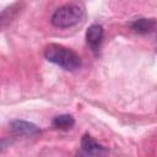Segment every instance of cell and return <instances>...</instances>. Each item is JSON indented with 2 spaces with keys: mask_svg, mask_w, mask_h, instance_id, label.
Listing matches in <instances>:
<instances>
[{
  "mask_svg": "<svg viewBox=\"0 0 157 157\" xmlns=\"http://www.w3.org/2000/svg\"><path fill=\"white\" fill-rule=\"evenodd\" d=\"M82 15H83V11L78 5L66 4L55 10V12L50 18V22L54 27L67 28L78 23V21L82 18Z\"/></svg>",
  "mask_w": 157,
  "mask_h": 157,
  "instance_id": "7a4b0ae2",
  "label": "cell"
},
{
  "mask_svg": "<svg viewBox=\"0 0 157 157\" xmlns=\"http://www.w3.org/2000/svg\"><path fill=\"white\" fill-rule=\"evenodd\" d=\"M130 27L132 31L145 34V33H150L155 29L156 27V20L155 18H139V20H134L130 23Z\"/></svg>",
  "mask_w": 157,
  "mask_h": 157,
  "instance_id": "8992f818",
  "label": "cell"
},
{
  "mask_svg": "<svg viewBox=\"0 0 157 157\" xmlns=\"http://www.w3.org/2000/svg\"><path fill=\"white\" fill-rule=\"evenodd\" d=\"M53 126L59 130H69L75 125V119L70 114H61L53 119Z\"/></svg>",
  "mask_w": 157,
  "mask_h": 157,
  "instance_id": "52a82bcc",
  "label": "cell"
},
{
  "mask_svg": "<svg viewBox=\"0 0 157 157\" xmlns=\"http://www.w3.org/2000/svg\"><path fill=\"white\" fill-rule=\"evenodd\" d=\"M44 56L48 61L67 71H75L81 67V58L74 50L56 43H50L45 47Z\"/></svg>",
  "mask_w": 157,
  "mask_h": 157,
  "instance_id": "6da1fadb",
  "label": "cell"
},
{
  "mask_svg": "<svg viewBox=\"0 0 157 157\" xmlns=\"http://www.w3.org/2000/svg\"><path fill=\"white\" fill-rule=\"evenodd\" d=\"M81 147L87 155H92V156H99V155H104L107 152V150L103 146H101L98 142H96L93 140V137L88 134H85L82 136Z\"/></svg>",
  "mask_w": 157,
  "mask_h": 157,
  "instance_id": "5b68a950",
  "label": "cell"
},
{
  "mask_svg": "<svg viewBox=\"0 0 157 157\" xmlns=\"http://www.w3.org/2000/svg\"><path fill=\"white\" fill-rule=\"evenodd\" d=\"M103 39V27L101 25H91L86 32V40L92 50L97 52Z\"/></svg>",
  "mask_w": 157,
  "mask_h": 157,
  "instance_id": "277c9868",
  "label": "cell"
},
{
  "mask_svg": "<svg viewBox=\"0 0 157 157\" xmlns=\"http://www.w3.org/2000/svg\"><path fill=\"white\" fill-rule=\"evenodd\" d=\"M10 129L12 132H15L16 135H27V136H36L38 134H40V129L33 124V123H29V121H26V120H20V119H16V120H12L10 121Z\"/></svg>",
  "mask_w": 157,
  "mask_h": 157,
  "instance_id": "3957f363",
  "label": "cell"
}]
</instances>
